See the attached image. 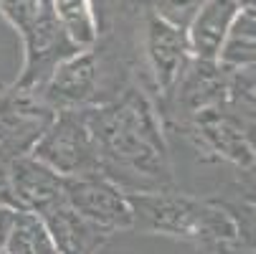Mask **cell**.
<instances>
[{
  "label": "cell",
  "mask_w": 256,
  "mask_h": 254,
  "mask_svg": "<svg viewBox=\"0 0 256 254\" xmlns=\"http://www.w3.org/2000/svg\"><path fill=\"white\" fill-rule=\"evenodd\" d=\"M96 140L102 175L127 193L175 188L170 135L152 94L137 79L114 99L84 110Z\"/></svg>",
  "instance_id": "cell-1"
},
{
  "label": "cell",
  "mask_w": 256,
  "mask_h": 254,
  "mask_svg": "<svg viewBox=\"0 0 256 254\" xmlns=\"http://www.w3.org/2000/svg\"><path fill=\"white\" fill-rule=\"evenodd\" d=\"M130 203L134 234L168 236L206 254H224L241 241L238 221L228 201L165 188L130 193Z\"/></svg>",
  "instance_id": "cell-2"
},
{
  "label": "cell",
  "mask_w": 256,
  "mask_h": 254,
  "mask_svg": "<svg viewBox=\"0 0 256 254\" xmlns=\"http://www.w3.org/2000/svg\"><path fill=\"white\" fill-rule=\"evenodd\" d=\"M137 51L140 59L134 61V79L152 94L155 102L175 87V82L193 59L186 26L168 21L150 3L140 13Z\"/></svg>",
  "instance_id": "cell-3"
},
{
  "label": "cell",
  "mask_w": 256,
  "mask_h": 254,
  "mask_svg": "<svg viewBox=\"0 0 256 254\" xmlns=\"http://www.w3.org/2000/svg\"><path fill=\"white\" fill-rule=\"evenodd\" d=\"M228 84H231V69L221 66L218 61L190 59L175 87L162 99L155 102L168 127V135L208 110L226 107Z\"/></svg>",
  "instance_id": "cell-4"
},
{
  "label": "cell",
  "mask_w": 256,
  "mask_h": 254,
  "mask_svg": "<svg viewBox=\"0 0 256 254\" xmlns=\"http://www.w3.org/2000/svg\"><path fill=\"white\" fill-rule=\"evenodd\" d=\"M30 155L48 165L61 178H84L102 175L96 140L89 130L84 110L79 112H56L41 140L33 145Z\"/></svg>",
  "instance_id": "cell-5"
},
{
  "label": "cell",
  "mask_w": 256,
  "mask_h": 254,
  "mask_svg": "<svg viewBox=\"0 0 256 254\" xmlns=\"http://www.w3.org/2000/svg\"><path fill=\"white\" fill-rule=\"evenodd\" d=\"M186 137V142L203 158L218 165H231L236 170H246L256 163V148L244 127V122L228 110L218 107L208 110L182 127L175 130Z\"/></svg>",
  "instance_id": "cell-6"
},
{
  "label": "cell",
  "mask_w": 256,
  "mask_h": 254,
  "mask_svg": "<svg viewBox=\"0 0 256 254\" xmlns=\"http://www.w3.org/2000/svg\"><path fill=\"white\" fill-rule=\"evenodd\" d=\"M54 117L56 112L41 92L18 89L10 82L0 84V148L10 158L28 155Z\"/></svg>",
  "instance_id": "cell-7"
},
{
  "label": "cell",
  "mask_w": 256,
  "mask_h": 254,
  "mask_svg": "<svg viewBox=\"0 0 256 254\" xmlns=\"http://www.w3.org/2000/svg\"><path fill=\"white\" fill-rule=\"evenodd\" d=\"M66 203L109 236L132 231L130 193L106 175L66 178Z\"/></svg>",
  "instance_id": "cell-8"
},
{
  "label": "cell",
  "mask_w": 256,
  "mask_h": 254,
  "mask_svg": "<svg viewBox=\"0 0 256 254\" xmlns=\"http://www.w3.org/2000/svg\"><path fill=\"white\" fill-rule=\"evenodd\" d=\"M10 191L18 211L41 216L66 198V178L28 153L10 163Z\"/></svg>",
  "instance_id": "cell-9"
},
{
  "label": "cell",
  "mask_w": 256,
  "mask_h": 254,
  "mask_svg": "<svg viewBox=\"0 0 256 254\" xmlns=\"http://www.w3.org/2000/svg\"><path fill=\"white\" fill-rule=\"evenodd\" d=\"M238 13V0H203L186 23L190 56L200 61H218Z\"/></svg>",
  "instance_id": "cell-10"
},
{
  "label": "cell",
  "mask_w": 256,
  "mask_h": 254,
  "mask_svg": "<svg viewBox=\"0 0 256 254\" xmlns=\"http://www.w3.org/2000/svg\"><path fill=\"white\" fill-rule=\"evenodd\" d=\"M38 219L46 226L58 254H99L112 239L94 224H89L82 213H76L66 203V198L54 208L44 211Z\"/></svg>",
  "instance_id": "cell-11"
},
{
  "label": "cell",
  "mask_w": 256,
  "mask_h": 254,
  "mask_svg": "<svg viewBox=\"0 0 256 254\" xmlns=\"http://www.w3.org/2000/svg\"><path fill=\"white\" fill-rule=\"evenodd\" d=\"M51 11L76 49H89L99 41V21L92 0H51Z\"/></svg>",
  "instance_id": "cell-12"
},
{
  "label": "cell",
  "mask_w": 256,
  "mask_h": 254,
  "mask_svg": "<svg viewBox=\"0 0 256 254\" xmlns=\"http://www.w3.org/2000/svg\"><path fill=\"white\" fill-rule=\"evenodd\" d=\"M218 64L238 71V69H248L256 66V16L241 11L228 31V39L221 49Z\"/></svg>",
  "instance_id": "cell-13"
},
{
  "label": "cell",
  "mask_w": 256,
  "mask_h": 254,
  "mask_svg": "<svg viewBox=\"0 0 256 254\" xmlns=\"http://www.w3.org/2000/svg\"><path fill=\"white\" fill-rule=\"evenodd\" d=\"M6 254H58V251L38 216L20 211L6 241Z\"/></svg>",
  "instance_id": "cell-14"
},
{
  "label": "cell",
  "mask_w": 256,
  "mask_h": 254,
  "mask_svg": "<svg viewBox=\"0 0 256 254\" xmlns=\"http://www.w3.org/2000/svg\"><path fill=\"white\" fill-rule=\"evenodd\" d=\"M51 16H54L51 0H0V18H3L20 39Z\"/></svg>",
  "instance_id": "cell-15"
},
{
  "label": "cell",
  "mask_w": 256,
  "mask_h": 254,
  "mask_svg": "<svg viewBox=\"0 0 256 254\" xmlns=\"http://www.w3.org/2000/svg\"><path fill=\"white\" fill-rule=\"evenodd\" d=\"M200 3H203V0H152L150 6H152L160 16H165L168 21H172V23H178V26H186V23L190 21L193 11H196Z\"/></svg>",
  "instance_id": "cell-16"
},
{
  "label": "cell",
  "mask_w": 256,
  "mask_h": 254,
  "mask_svg": "<svg viewBox=\"0 0 256 254\" xmlns=\"http://www.w3.org/2000/svg\"><path fill=\"white\" fill-rule=\"evenodd\" d=\"M10 163H13V158L0 148V203L16 208L13 191H10Z\"/></svg>",
  "instance_id": "cell-17"
},
{
  "label": "cell",
  "mask_w": 256,
  "mask_h": 254,
  "mask_svg": "<svg viewBox=\"0 0 256 254\" xmlns=\"http://www.w3.org/2000/svg\"><path fill=\"white\" fill-rule=\"evenodd\" d=\"M18 208H13V206H6V203H0V246L6 249V241H8V236H10V231H13V226H16V219H18Z\"/></svg>",
  "instance_id": "cell-18"
},
{
  "label": "cell",
  "mask_w": 256,
  "mask_h": 254,
  "mask_svg": "<svg viewBox=\"0 0 256 254\" xmlns=\"http://www.w3.org/2000/svg\"><path fill=\"white\" fill-rule=\"evenodd\" d=\"M238 6H241V11L256 16V0H238Z\"/></svg>",
  "instance_id": "cell-19"
},
{
  "label": "cell",
  "mask_w": 256,
  "mask_h": 254,
  "mask_svg": "<svg viewBox=\"0 0 256 254\" xmlns=\"http://www.w3.org/2000/svg\"><path fill=\"white\" fill-rule=\"evenodd\" d=\"M248 137H251V142H254V148H256V130H254V132H248Z\"/></svg>",
  "instance_id": "cell-20"
}]
</instances>
